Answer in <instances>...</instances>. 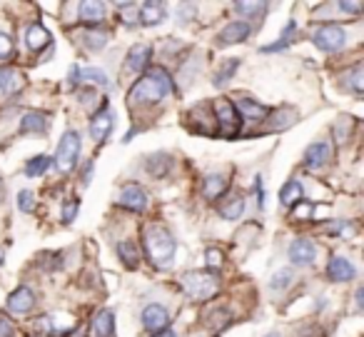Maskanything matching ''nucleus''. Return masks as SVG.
Instances as JSON below:
<instances>
[{"label": "nucleus", "instance_id": "nucleus-1", "mask_svg": "<svg viewBox=\"0 0 364 337\" xmlns=\"http://www.w3.org/2000/svg\"><path fill=\"white\" fill-rule=\"evenodd\" d=\"M172 93H175V85H172V78L167 76V71L152 68V71H147L145 76L132 85L130 100L132 103H160L162 98L172 95Z\"/></svg>", "mask_w": 364, "mask_h": 337}, {"label": "nucleus", "instance_id": "nucleus-2", "mask_svg": "<svg viewBox=\"0 0 364 337\" xmlns=\"http://www.w3.org/2000/svg\"><path fill=\"white\" fill-rule=\"evenodd\" d=\"M142 242H145V255L157 270H165L172 265L175 257V237L165 230L162 225H147L142 232Z\"/></svg>", "mask_w": 364, "mask_h": 337}, {"label": "nucleus", "instance_id": "nucleus-3", "mask_svg": "<svg viewBox=\"0 0 364 337\" xmlns=\"http://www.w3.org/2000/svg\"><path fill=\"white\" fill-rule=\"evenodd\" d=\"M180 285H182V290H185V295L193 297V300H210V297L220 290L218 277L210 275V272H205V270L185 272Z\"/></svg>", "mask_w": 364, "mask_h": 337}, {"label": "nucleus", "instance_id": "nucleus-4", "mask_svg": "<svg viewBox=\"0 0 364 337\" xmlns=\"http://www.w3.org/2000/svg\"><path fill=\"white\" fill-rule=\"evenodd\" d=\"M80 147H82V140L75 130H65L58 142V150H55V157L53 162L58 165V170L63 172H70L73 167L77 165V157H80Z\"/></svg>", "mask_w": 364, "mask_h": 337}, {"label": "nucleus", "instance_id": "nucleus-5", "mask_svg": "<svg viewBox=\"0 0 364 337\" xmlns=\"http://www.w3.org/2000/svg\"><path fill=\"white\" fill-rule=\"evenodd\" d=\"M312 43L322 53H339L347 46V33L339 26H319L317 31L312 33Z\"/></svg>", "mask_w": 364, "mask_h": 337}, {"label": "nucleus", "instance_id": "nucleus-6", "mask_svg": "<svg viewBox=\"0 0 364 337\" xmlns=\"http://www.w3.org/2000/svg\"><path fill=\"white\" fill-rule=\"evenodd\" d=\"M215 118H218V123H220V133H225V135H237L242 120H240L232 100L220 98V100L215 103Z\"/></svg>", "mask_w": 364, "mask_h": 337}, {"label": "nucleus", "instance_id": "nucleus-7", "mask_svg": "<svg viewBox=\"0 0 364 337\" xmlns=\"http://www.w3.org/2000/svg\"><path fill=\"white\" fill-rule=\"evenodd\" d=\"M232 105H235V110H237L240 120H247V123H262V120H267V115H269L267 108L250 95H237V103H232Z\"/></svg>", "mask_w": 364, "mask_h": 337}, {"label": "nucleus", "instance_id": "nucleus-8", "mask_svg": "<svg viewBox=\"0 0 364 337\" xmlns=\"http://www.w3.org/2000/svg\"><path fill=\"white\" fill-rule=\"evenodd\" d=\"M112 125H115V115H112L110 105H107V100H105L100 105V110H97L95 115L90 118V135H92V140L102 142L112 133Z\"/></svg>", "mask_w": 364, "mask_h": 337}, {"label": "nucleus", "instance_id": "nucleus-9", "mask_svg": "<svg viewBox=\"0 0 364 337\" xmlns=\"http://www.w3.org/2000/svg\"><path fill=\"white\" fill-rule=\"evenodd\" d=\"M287 255H289V260H292V265L307 267V265H312L314 257H317V245H314L309 237H297V240H292V245H289Z\"/></svg>", "mask_w": 364, "mask_h": 337}, {"label": "nucleus", "instance_id": "nucleus-10", "mask_svg": "<svg viewBox=\"0 0 364 337\" xmlns=\"http://www.w3.org/2000/svg\"><path fill=\"white\" fill-rule=\"evenodd\" d=\"M117 202H120L125 210H132V212H142L147 207V192L145 187H140L137 182H130L120 190L117 195Z\"/></svg>", "mask_w": 364, "mask_h": 337}, {"label": "nucleus", "instance_id": "nucleus-11", "mask_svg": "<svg viewBox=\"0 0 364 337\" xmlns=\"http://www.w3.org/2000/svg\"><path fill=\"white\" fill-rule=\"evenodd\" d=\"M167 325H170V312L162 305L152 302V305H147L145 310H142V327H145V330L160 332V330H167Z\"/></svg>", "mask_w": 364, "mask_h": 337}, {"label": "nucleus", "instance_id": "nucleus-12", "mask_svg": "<svg viewBox=\"0 0 364 337\" xmlns=\"http://www.w3.org/2000/svg\"><path fill=\"white\" fill-rule=\"evenodd\" d=\"M252 33V28L247 26L245 21H232L220 31L218 43L220 46H237V43H245Z\"/></svg>", "mask_w": 364, "mask_h": 337}, {"label": "nucleus", "instance_id": "nucleus-13", "mask_svg": "<svg viewBox=\"0 0 364 337\" xmlns=\"http://www.w3.org/2000/svg\"><path fill=\"white\" fill-rule=\"evenodd\" d=\"M327 275L332 282H349L357 277V267L352 265L349 257H342V255H334L327 265Z\"/></svg>", "mask_w": 364, "mask_h": 337}, {"label": "nucleus", "instance_id": "nucleus-14", "mask_svg": "<svg viewBox=\"0 0 364 337\" xmlns=\"http://www.w3.org/2000/svg\"><path fill=\"white\" fill-rule=\"evenodd\" d=\"M329 157H332V147H329V142L317 140L304 150V165H307L309 170H322V167L329 162Z\"/></svg>", "mask_w": 364, "mask_h": 337}, {"label": "nucleus", "instance_id": "nucleus-15", "mask_svg": "<svg viewBox=\"0 0 364 337\" xmlns=\"http://www.w3.org/2000/svg\"><path fill=\"white\" fill-rule=\"evenodd\" d=\"M48 128H50V118H48L46 113H41V110L23 113L21 130L26 133V135H43V133H48Z\"/></svg>", "mask_w": 364, "mask_h": 337}, {"label": "nucleus", "instance_id": "nucleus-16", "mask_svg": "<svg viewBox=\"0 0 364 337\" xmlns=\"http://www.w3.org/2000/svg\"><path fill=\"white\" fill-rule=\"evenodd\" d=\"M36 307V292L31 287H18L16 292H11L8 297V310L16 312V315H26Z\"/></svg>", "mask_w": 364, "mask_h": 337}, {"label": "nucleus", "instance_id": "nucleus-17", "mask_svg": "<svg viewBox=\"0 0 364 337\" xmlns=\"http://www.w3.org/2000/svg\"><path fill=\"white\" fill-rule=\"evenodd\" d=\"M77 13H80V21L85 23L87 28H95V26H100L102 21H105V13H107V8H105V3H97V0H87V3H80L77 6Z\"/></svg>", "mask_w": 364, "mask_h": 337}, {"label": "nucleus", "instance_id": "nucleus-18", "mask_svg": "<svg viewBox=\"0 0 364 337\" xmlns=\"http://www.w3.org/2000/svg\"><path fill=\"white\" fill-rule=\"evenodd\" d=\"M165 6L162 3H157V0H147V3H142V6H137V18H140L142 26H157V23L165 21Z\"/></svg>", "mask_w": 364, "mask_h": 337}, {"label": "nucleus", "instance_id": "nucleus-19", "mask_svg": "<svg viewBox=\"0 0 364 337\" xmlns=\"http://www.w3.org/2000/svg\"><path fill=\"white\" fill-rule=\"evenodd\" d=\"M150 56H152V51H150V46H132L130 51H127V58H125V66H127V71L130 73H145V68H147V63H150Z\"/></svg>", "mask_w": 364, "mask_h": 337}, {"label": "nucleus", "instance_id": "nucleus-20", "mask_svg": "<svg viewBox=\"0 0 364 337\" xmlns=\"http://www.w3.org/2000/svg\"><path fill=\"white\" fill-rule=\"evenodd\" d=\"M228 185H230V180H228V175H223V172H213V175H205V180H203V195L208 197V200H218L220 195H225Z\"/></svg>", "mask_w": 364, "mask_h": 337}, {"label": "nucleus", "instance_id": "nucleus-21", "mask_svg": "<svg viewBox=\"0 0 364 337\" xmlns=\"http://www.w3.org/2000/svg\"><path fill=\"white\" fill-rule=\"evenodd\" d=\"M23 76L13 68H0V95H16L23 90Z\"/></svg>", "mask_w": 364, "mask_h": 337}, {"label": "nucleus", "instance_id": "nucleus-22", "mask_svg": "<svg viewBox=\"0 0 364 337\" xmlns=\"http://www.w3.org/2000/svg\"><path fill=\"white\" fill-rule=\"evenodd\" d=\"M172 167V157L165 155V152H155L145 160V170L150 172L152 177H165Z\"/></svg>", "mask_w": 364, "mask_h": 337}, {"label": "nucleus", "instance_id": "nucleus-23", "mask_svg": "<svg viewBox=\"0 0 364 337\" xmlns=\"http://www.w3.org/2000/svg\"><path fill=\"white\" fill-rule=\"evenodd\" d=\"M115 335V317L110 310L97 312L95 322H92V337H112Z\"/></svg>", "mask_w": 364, "mask_h": 337}, {"label": "nucleus", "instance_id": "nucleus-24", "mask_svg": "<svg viewBox=\"0 0 364 337\" xmlns=\"http://www.w3.org/2000/svg\"><path fill=\"white\" fill-rule=\"evenodd\" d=\"M304 197L302 192V185H299L297 180H289L282 185V190H279V205L282 207H294L299 200Z\"/></svg>", "mask_w": 364, "mask_h": 337}, {"label": "nucleus", "instance_id": "nucleus-25", "mask_svg": "<svg viewBox=\"0 0 364 337\" xmlns=\"http://www.w3.org/2000/svg\"><path fill=\"white\" fill-rule=\"evenodd\" d=\"M48 43H50V33H48L46 28L41 26V23H36V26L28 28L26 46L31 48V51H41V48H46Z\"/></svg>", "mask_w": 364, "mask_h": 337}, {"label": "nucleus", "instance_id": "nucleus-26", "mask_svg": "<svg viewBox=\"0 0 364 337\" xmlns=\"http://www.w3.org/2000/svg\"><path fill=\"white\" fill-rule=\"evenodd\" d=\"M50 165H53V157L36 155V157H31V160L26 162V175L28 177H41V175H46V172L50 170Z\"/></svg>", "mask_w": 364, "mask_h": 337}, {"label": "nucleus", "instance_id": "nucleus-27", "mask_svg": "<svg viewBox=\"0 0 364 337\" xmlns=\"http://www.w3.org/2000/svg\"><path fill=\"white\" fill-rule=\"evenodd\" d=\"M117 255H120V260L125 262V267H130V270H135L137 262H140V252H137V247L132 245L130 240L117 242Z\"/></svg>", "mask_w": 364, "mask_h": 337}, {"label": "nucleus", "instance_id": "nucleus-28", "mask_svg": "<svg viewBox=\"0 0 364 337\" xmlns=\"http://www.w3.org/2000/svg\"><path fill=\"white\" fill-rule=\"evenodd\" d=\"M294 31H297V23L289 21L287 28H282V36H279V41L272 43V46H262V53H277V51H282V48H287L289 43L294 41Z\"/></svg>", "mask_w": 364, "mask_h": 337}, {"label": "nucleus", "instance_id": "nucleus-29", "mask_svg": "<svg viewBox=\"0 0 364 337\" xmlns=\"http://www.w3.org/2000/svg\"><path fill=\"white\" fill-rule=\"evenodd\" d=\"M245 205H247V202H245V197L242 195H235V197H230V200L225 202L220 212H223L225 220H237V217H242Z\"/></svg>", "mask_w": 364, "mask_h": 337}, {"label": "nucleus", "instance_id": "nucleus-30", "mask_svg": "<svg viewBox=\"0 0 364 337\" xmlns=\"http://www.w3.org/2000/svg\"><path fill=\"white\" fill-rule=\"evenodd\" d=\"M80 81L92 83V85H100V88H110L107 73H102L100 68H80Z\"/></svg>", "mask_w": 364, "mask_h": 337}, {"label": "nucleus", "instance_id": "nucleus-31", "mask_svg": "<svg viewBox=\"0 0 364 337\" xmlns=\"http://www.w3.org/2000/svg\"><path fill=\"white\" fill-rule=\"evenodd\" d=\"M237 68H240V61H237V58H230V61L225 63V66L218 71V76H215V85L223 88L225 83L232 81V76H235V73H237Z\"/></svg>", "mask_w": 364, "mask_h": 337}, {"label": "nucleus", "instance_id": "nucleus-32", "mask_svg": "<svg viewBox=\"0 0 364 337\" xmlns=\"http://www.w3.org/2000/svg\"><path fill=\"white\" fill-rule=\"evenodd\" d=\"M235 11L245 18H259L267 8H264V3H235Z\"/></svg>", "mask_w": 364, "mask_h": 337}, {"label": "nucleus", "instance_id": "nucleus-33", "mask_svg": "<svg viewBox=\"0 0 364 337\" xmlns=\"http://www.w3.org/2000/svg\"><path fill=\"white\" fill-rule=\"evenodd\" d=\"M344 78H347V81H344V88H349L354 95H362V68L354 66Z\"/></svg>", "mask_w": 364, "mask_h": 337}, {"label": "nucleus", "instance_id": "nucleus-34", "mask_svg": "<svg viewBox=\"0 0 364 337\" xmlns=\"http://www.w3.org/2000/svg\"><path fill=\"white\" fill-rule=\"evenodd\" d=\"M117 8H120V13H122L120 21L125 23L127 28L137 26V6H135V3H120Z\"/></svg>", "mask_w": 364, "mask_h": 337}, {"label": "nucleus", "instance_id": "nucleus-35", "mask_svg": "<svg viewBox=\"0 0 364 337\" xmlns=\"http://www.w3.org/2000/svg\"><path fill=\"white\" fill-rule=\"evenodd\" d=\"M289 282H292V272L277 270L272 280H269V287H272V290H284V287H289Z\"/></svg>", "mask_w": 364, "mask_h": 337}, {"label": "nucleus", "instance_id": "nucleus-36", "mask_svg": "<svg viewBox=\"0 0 364 337\" xmlns=\"http://www.w3.org/2000/svg\"><path fill=\"white\" fill-rule=\"evenodd\" d=\"M18 210H21V212H33V210H36V197H33L31 190L18 192Z\"/></svg>", "mask_w": 364, "mask_h": 337}, {"label": "nucleus", "instance_id": "nucleus-37", "mask_svg": "<svg viewBox=\"0 0 364 337\" xmlns=\"http://www.w3.org/2000/svg\"><path fill=\"white\" fill-rule=\"evenodd\" d=\"M85 43H87V48H92V51H100V48L107 46V36H102V33H87Z\"/></svg>", "mask_w": 364, "mask_h": 337}, {"label": "nucleus", "instance_id": "nucleus-38", "mask_svg": "<svg viewBox=\"0 0 364 337\" xmlns=\"http://www.w3.org/2000/svg\"><path fill=\"white\" fill-rule=\"evenodd\" d=\"M13 56V41L8 33H0V61H6V58Z\"/></svg>", "mask_w": 364, "mask_h": 337}, {"label": "nucleus", "instance_id": "nucleus-39", "mask_svg": "<svg viewBox=\"0 0 364 337\" xmlns=\"http://www.w3.org/2000/svg\"><path fill=\"white\" fill-rule=\"evenodd\" d=\"M77 207H80V202L77 200H70L65 207H63V222H68L70 225L73 220H75V215H77Z\"/></svg>", "mask_w": 364, "mask_h": 337}, {"label": "nucleus", "instance_id": "nucleus-40", "mask_svg": "<svg viewBox=\"0 0 364 337\" xmlns=\"http://www.w3.org/2000/svg\"><path fill=\"white\" fill-rule=\"evenodd\" d=\"M337 8L342 13H352V16H359V11H362V3H339Z\"/></svg>", "mask_w": 364, "mask_h": 337}, {"label": "nucleus", "instance_id": "nucleus-41", "mask_svg": "<svg viewBox=\"0 0 364 337\" xmlns=\"http://www.w3.org/2000/svg\"><path fill=\"white\" fill-rule=\"evenodd\" d=\"M208 265L210 267L223 265V252H220V250H208Z\"/></svg>", "mask_w": 364, "mask_h": 337}, {"label": "nucleus", "instance_id": "nucleus-42", "mask_svg": "<svg viewBox=\"0 0 364 337\" xmlns=\"http://www.w3.org/2000/svg\"><path fill=\"white\" fill-rule=\"evenodd\" d=\"M13 335V327L6 317H0V337H11Z\"/></svg>", "mask_w": 364, "mask_h": 337}, {"label": "nucleus", "instance_id": "nucleus-43", "mask_svg": "<svg viewBox=\"0 0 364 337\" xmlns=\"http://www.w3.org/2000/svg\"><path fill=\"white\" fill-rule=\"evenodd\" d=\"M77 83H80V68L73 66V68H70V88H75Z\"/></svg>", "mask_w": 364, "mask_h": 337}, {"label": "nucleus", "instance_id": "nucleus-44", "mask_svg": "<svg viewBox=\"0 0 364 337\" xmlns=\"http://www.w3.org/2000/svg\"><path fill=\"white\" fill-rule=\"evenodd\" d=\"M90 172H92V162H87V170H82V185H90Z\"/></svg>", "mask_w": 364, "mask_h": 337}, {"label": "nucleus", "instance_id": "nucleus-45", "mask_svg": "<svg viewBox=\"0 0 364 337\" xmlns=\"http://www.w3.org/2000/svg\"><path fill=\"white\" fill-rule=\"evenodd\" d=\"M152 337H177V335L172 330H160V332H155Z\"/></svg>", "mask_w": 364, "mask_h": 337}, {"label": "nucleus", "instance_id": "nucleus-46", "mask_svg": "<svg viewBox=\"0 0 364 337\" xmlns=\"http://www.w3.org/2000/svg\"><path fill=\"white\" fill-rule=\"evenodd\" d=\"M0 262H3V255H0Z\"/></svg>", "mask_w": 364, "mask_h": 337}, {"label": "nucleus", "instance_id": "nucleus-47", "mask_svg": "<svg viewBox=\"0 0 364 337\" xmlns=\"http://www.w3.org/2000/svg\"><path fill=\"white\" fill-rule=\"evenodd\" d=\"M269 337H274V335H269Z\"/></svg>", "mask_w": 364, "mask_h": 337}]
</instances>
